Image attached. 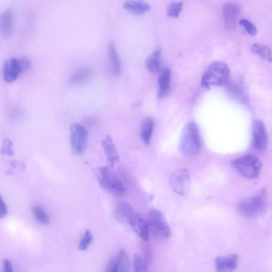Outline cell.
Listing matches in <instances>:
<instances>
[{
    "label": "cell",
    "instance_id": "52a82bcc",
    "mask_svg": "<svg viewBox=\"0 0 272 272\" xmlns=\"http://www.w3.org/2000/svg\"><path fill=\"white\" fill-rule=\"evenodd\" d=\"M70 138L72 153L76 155L84 154L88 140V133L86 128L78 123L71 124Z\"/></svg>",
    "mask_w": 272,
    "mask_h": 272
},
{
    "label": "cell",
    "instance_id": "4dcf8cb0",
    "mask_svg": "<svg viewBox=\"0 0 272 272\" xmlns=\"http://www.w3.org/2000/svg\"><path fill=\"white\" fill-rule=\"evenodd\" d=\"M239 25L243 27L250 36H255L257 33L256 26L249 20L246 19H241L239 22Z\"/></svg>",
    "mask_w": 272,
    "mask_h": 272
},
{
    "label": "cell",
    "instance_id": "2e32d148",
    "mask_svg": "<svg viewBox=\"0 0 272 272\" xmlns=\"http://www.w3.org/2000/svg\"><path fill=\"white\" fill-rule=\"evenodd\" d=\"M226 86L229 93L234 99L239 100L243 103L247 101L243 79L241 78H238L236 80L230 79Z\"/></svg>",
    "mask_w": 272,
    "mask_h": 272
},
{
    "label": "cell",
    "instance_id": "44dd1931",
    "mask_svg": "<svg viewBox=\"0 0 272 272\" xmlns=\"http://www.w3.org/2000/svg\"><path fill=\"white\" fill-rule=\"evenodd\" d=\"M13 15L11 10L5 11L1 17L0 22V29L2 35L4 36H9L11 35L13 29Z\"/></svg>",
    "mask_w": 272,
    "mask_h": 272
},
{
    "label": "cell",
    "instance_id": "e575fe53",
    "mask_svg": "<svg viewBox=\"0 0 272 272\" xmlns=\"http://www.w3.org/2000/svg\"><path fill=\"white\" fill-rule=\"evenodd\" d=\"M3 271L5 272H12L13 271L12 263L7 259H5L3 261Z\"/></svg>",
    "mask_w": 272,
    "mask_h": 272
},
{
    "label": "cell",
    "instance_id": "f546056e",
    "mask_svg": "<svg viewBox=\"0 0 272 272\" xmlns=\"http://www.w3.org/2000/svg\"><path fill=\"white\" fill-rule=\"evenodd\" d=\"M182 2H173L169 5L168 8V15L170 17L178 18L182 9Z\"/></svg>",
    "mask_w": 272,
    "mask_h": 272
},
{
    "label": "cell",
    "instance_id": "8fae6325",
    "mask_svg": "<svg viewBox=\"0 0 272 272\" xmlns=\"http://www.w3.org/2000/svg\"><path fill=\"white\" fill-rule=\"evenodd\" d=\"M128 223L134 232L142 240L148 241L149 239L151 231L148 222L143 217L137 213H133L129 219Z\"/></svg>",
    "mask_w": 272,
    "mask_h": 272
},
{
    "label": "cell",
    "instance_id": "836d02e7",
    "mask_svg": "<svg viewBox=\"0 0 272 272\" xmlns=\"http://www.w3.org/2000/svg\"><path fill=\"white\" fill-rule=\"evenodd\" d=\"M0 207H1V212H0V217L3 219L7 215L8 213V208L5 202L3 201L2 197L1 198V203H0Z\"/></svg>",
    "mask_w": 272,
    "mask_h": 272
},
{
    "label": "cell",
    "instance_id": "ffe728a7",
    "mask_svg": "<svg viewBox=\"0 0 272 272\" xmlns=\"http://www.w3.org/2000/svg\"><path fill=\"white\" fill-rule=\"evenodd\" d=\"M171 77V71L169 68L163 70L160 74L159 78V97H164L169 93Z\"/></svg>",
    "mask_w": 272,
    "mask_h": 272
},
{
    "label": "cell",
    "instance_id": "d4e9b609",
    "mask_svg": "<svg viewBox=\"0 0 272 272\" xmlns=\"http://www.w3.org/2000/svg\"><path fill=\"white\" fill-rule=\"evenodd\" d=\"M250 50L263 59L272 63V51L269 46L255 43L251 46Z\"/></svg>",
    "mask_w": 272,
    "mask_h": 272
},
{
    "label": "cell",
    "instance_id": "d6986e66",
    "mask_svg": "<svg viewBox=\"0 0 272 272\" xmlns=\"http://www.w3.org/2000/svg\"><path fill=\"white\" fill-rule=\"evenodd\" d=\"M108 54L114 75L115 77L120 76L121 71L120 60L116 46L113 43H110L108 46Z\"/></svg>",
    "mask_w": 272,
    "mask_h": 272
},
{
    "label": "cell",
    "instance_id": "7402d4cb",
    "mask_svg": "<svg viewBox=\"0 0 272 272\" xmlns=\"http://www.w3.org/2000/svg\"><path fill=\"white\" fill-rule=\"evenodd\" d=\"M93 76V71L89 68H81L74 73L70 78L69 84L76 86L84 83Z\"/></svg>",
    "mask_w": 272,
    "mask_h": 272
},
{
    "label": "cell",
    "instance_id": "484cf974",
    "mask_svg": "<svg viewBox=\"0 0 272 272\" xmlns=\"http://www.w3.org/2000/svg\"><path fill=\"white\" fill-rule=\"evenodd\" d=\"M26 169L25 163L22 161L12 160L9 163L6 173L8 175H14L23 173Z\"/></svg>",
    "mask_w": 272,
    "mask_h": 272
},
{
    "label": "cell",
    "instance_id": "ac0fdd59",
    "mask_svg": "<svg viewBox=\"0 0 272 272\" xmlns=\"http://www.w3.org/2000/svg\"><path fill=\"white\" fill-rule=\"evenodd\" d=\"M124 8L136 15H141L151 9L149 4L144 0H127L124 4Z\"/></svg>",
    "mask_w": 272,
    "mask_h": 272
},
{
    "label": "cell",
    "instance_id": "cb8c5ba5",
    "mask_svg": "<svg viewBox=\"0 0 272 272\" xmlns=\"http://www.w3.org/2000/svg\"><path fill=\"white\" fill-rule=\"evenodd\" d=\"M161 51L156 50L148 57L146 61V66L149 72L156 74L160 71Z\"/></svg>",
    "mask_w": 272,
    "mask_h": 272
},
{
    "label": "cell",
    "instance_id": "277c9868",
    "mask_svg": "<svg viewBox=\"0 0 272 272\" xmlns=\"http://www.w3.org/2000/svg\"><path fill=\"white\" fill-rule=\"evenodd\" d=\"M98 179L101 186L115 196H122L126 192V187L118 176L106 167L99 169Z\"/></svg>",
    "mask_w": 272,
    "mask_h": 272
},
{
    "label": "cell",
    "instance_id": "5bb4252c",
    "mask_svg": "<svg viewBox=\"0 0 272 272\" xmlns=\"http://www.w3.org/2000/svg\"><path fill=\"white\" fill-rule=\"evenodd\" d=\"M102 146L111 167H114L120 161L119 155L111 136L108 135L102 141Z\"/></svg>",
    "mask_w": 272,
    "mask_h": 272
},
{
    "label": "cell",
    "instance_id": "d6a6232c",
    "mask_svg": "<svg viewBox=\"0 0 272 272\" xmlns=\"http://www.w3.org/2000/svg\"><path fill=\"white\" fill-rule=\"evenodd\" d=\"M20 65H21L23 72L29 70L32 66L31 61L26 58H21L19 59Z\"/></svg>",
    "mask_w": 272,
    "mask_h": 272
},
{
    "label": "cell",
    "instance_id": "30bf717a",
    "mask_svg": "<svg viewBox=\"0 0 272 272\" xmlns=\"http://www.w3.org/2000/svg\"><path fill=\"white\" fill-rule=\"evenodd\" d=\"M131 269L128 255L124 249H121L118 255L112 257L108 262L106 271L108 272H126Z\"/></svg>",
    "mask_w": 272,
    "mask_h": 272
},
{
    "label": "cell",
    "instance_id": "1f68e13d",
    "mask_svg": "<svg viewBox=\"0 0 272 272\" xmlns=\"http://www.w3.org/2000/svg\"><path fill=\"white\" fill-rule=\"evenodd\" d=\"M1 152L2 154L10 156H12L13 154H14L13 143L10 139L5 138L4 139Z\"/></svg>",
    "mask_w": 272,
    "mask_h": 272
},
{
    "label": "cell",
    "instance_id": "9a60e30c",
    "mask_svg": "<svg viewBox=\"0 0 272 272\" xmlns=\"http://www.w3.org/2000/svg\"><path fill=\"white\" fill-rule=\"evenodd\" d=\"M238 256L231 255L228 256H219L215 260V268L219 272H231L237 267Z\"/></svg>",
    "mask_w": 272,
    "mask_h": 272
},
{
    "label": "cell",
    "instance_id": "83f0119b",
    "mask_svg": "<svg viewBox=\"0 0 272 272\" xmlns=\"http://www.w3.org/2000/svg\"><path fill=\"white\" fill-rule=\"evenodd\" d=\"M134 270L136 272H145L148 271L146 262L139 254H136L133 259Z\"/></svg>",
    "mask_w": 272,
    "mask_h": 272
},
{
    "label": "cell",
    "instance_id": "f1b7e54d",
    "mask_svg": "<svg viewBox=\"0 0 272 272\" xmlns=\"http://www.w3.org/2000/svg\"><path fill=\"white\" fill-rule=\"evenodd\" d=\"M93 240V235L89 230H86L83 236L82 239L79 243V249L81 251H84L87 249L90 246L91 242Z\"/></svg>",
    "mask_w": 272,
    "mask_h": 272
},
{
    "label": "cell",
    "instance_id": "603a6c76",
    "mask_svg": "<svg viewBox=\"0 0 272 272\" xmlns=\"http://www.w3.org/2000/svg\"><path fill=\"white\" fill-rule=\"evenodd\" d=\"M154 128V121L152 118H146L141 128V137L146 145L150 144Z\"/></svg>",
    "mask_w": 272,
    "mask_h": 272
},
{
    "label": "cell",
    "instance_id": "ba28073f",
    "mask_svg": "<svg viewBox=\"0 0 272 272\" xmlns=\"http://www.w3.org/2000/svg\"><path fill=\"white\" fill-rule=\"evenodd\" d=\"M170 184L176 194L181 196L187 195L190 187V175L188 170L182 169L173 172L170 176Z\"/></svg>",
    "mask_w": 272,
    "mask_h": 272
},
{
    "label": "cell",
    "instance_id": "9c48e42d",
    "mask_svg": "<svg viewBox=\"0 0 272 272\" xmlns=\"http://www.w3.org/2000/svg\"><path fill=\"white\" fill-rule=\"evenodd\" d=\"M253 134V146L255 151L258 153H263L267 149L268 136L266 128L262 121H254Z\"/></svg>",
    "mask_w": 272,
    "mask_h": 272
},
{
    "label": "cell",
    "instance_id": "8992f818",
    "mask_svg": "<svg viewBox=\"0 0 272 272\" xmlns=\"http://www.w3.org/2000/svg\"><path fill=\"white\" fill-rule=\"evenodd\" d=\"M151 233L154 236L168 239L172 232L166 217L160 210L153 208L149 210L147 220Z\"/></svg>",
    "mask_w": 272,
    "mask_h": 272
},
{
    "label": "cell",
    "instance_id": "6da1fadb",
    "mask_svg": "<svg viewBox=\"0 0 272 272\" xmlns=\"http://www.w3.org/2000/svg\"><path fill=\"white\" fill-rule=\"evenodd\" d=\"M179 148L183 155L193 157L199 154L201 144L198 127L194 122H189L183 129Z\"/></svg>",
    "mask_w": 272,
    "mask_h": 272
},
{
    "label": "cell",
    "instance_id": "4316f807",
    "mask_svg": "<svg viewBox=\"0 0 272 272\" xmlns=\"http://www.w3.org/2000/svg\"><path fill=\"white\" fill-rule=\"evenodd\" d=\"M32 211L36 220L40 223L47 224L50 222V217L45 210L39 205H34Z\"/></svg>",
    "mask_w": 272,
    "mask_h": 272
},
{
    "label": "cell",
    "instance_id": "e0dca14e",
    "mask_svg": "<svg viewBox=\"0 0 272 272\" xmlns=\"http://www.w3.org/2000/svg\"><path fill=\"white\" fill-rule=\"evenodd\" d=\"M134 212L130 204L126 202H121L115 207L114 212V219L120 223H128L130 217Z\"/></svg>",
    "mask_w": 272,
    "mask_h": 272
},
{
    "label": "cell",
    "instance_id": "4fadbf2b",
    "mask_svg": "<svg viewBox=\"0 0 272 272\" xmlns=\"http://www.w3.org/2000/svg\"><path fill=\"white\" fill-rule=\"evenodd\" d=\"M22 73L19 59L12 58L5 61L3 74V78L6 83H14Z\"/></svg>",
    "mask_w": 272,
    "mask_h": 272
},
{
    "label": "cell",
    "instance_id": "3957f363",
    "mask_svg": "<svg viewBox=\"0 0 272 272\" xmlns=\"http://www.w3.org/2000/svg\"><path fill=\"white\" fill-rule=\"evenodd\" d=\"M231 165L244 177L249 179H257L262 169L261 161L253 154H247L234 160Z\"/></svg>",
    "mask_w": 272,
    "mask_h": 272
},
{
    "label": "cell",
    "instance_id": "7c38bea8",
    "mask_svg": "<svg viewBox=\"0 0 272 272\" xmlns=\"http://www.w3.org/2000/svg\"><path fill=\"white\" fill-rule=\"evenodd\" d=\"M240 13V6L237 3H227L224 5L222 16L224 27L226 30H231L235 28Z\"/></svg>",
    "mask_w": 272,
    "mask_h": 272
},
{
    "label": "cell",
    "instance_id": "7a4b0ae2",
    "mask_svg": "<svg viewBox=\"0 0 272 272\" xmlns=\"http://www.w3.org/2000/svg\"><path fill=\"white\" fill-rule=\"evenodd\" d=\"M230 79L231 72L228 66L221 61H215L204 74L201 85L207 89L212 86H226Z\"/></svg>",
    "mask_w": 272,
    "mask_h": 272
},
{
    "label": "cell",
    "instance_id": "5b68a950",
    "mask_svg": "<svg viewBox=\"0 0 272 272\" xmlns=\"http://www.w3.org/2000/svg\"><path fill=\"white\" fill-rule=\"evenodd\" d=\"M267 205V191L263 189L257 195L241 202L238 204L237 208L242 215L252 217L263 213Z\"/></svg>",
    "mask_w": 272,
    "mask_h": 272
}]
</instances>
